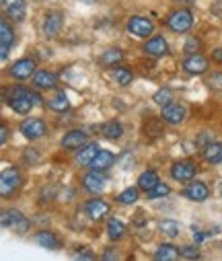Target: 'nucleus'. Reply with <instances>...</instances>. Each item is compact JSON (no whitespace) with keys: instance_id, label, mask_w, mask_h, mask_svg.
<instances>
[{"instance_id":"1","label":"nucleus","mask_w":222,"mask_h":261,"mask_svg":"<svg viewBox=\"0 0 222 261\" xmlns=\"http://www.w3.org/2000/svg\"><path fill=\"white\" fill-rule=\"evenodd\" d=\"M7 103L17 113H29L33 105H41V97L25 87H13L7 95Z\"/></svg>"},{"instance_id":"2","label":"nucleus","mask_w":222,"mask_h":261,"mask_svg":"<svg viewBox=\"0 0 222 261\" xmlns=\"http://www.w3.org/2000/svg\"><path fill=\"white\" fill-rule=\"evenodd\" d=\"M23 185V175L19 169L9 167L0 173V198H9V195L17 193Z\"/></svg>"},{"instance_id":"3","label":"nucleus","mask_w":222,"mask_h":261,"mask_svg":"<svg viewBox=\"0 0 222 261\" xmlns=\"http://www.w3.org/2000/svg\"><path fill=\"white\" fill-rule=\"evenodd\" d=\"M0 226L11 228L17 234H23L29 230V220L19 210H5V212H0Z\"/></svg>"},{"instance_id":"4","label":"nucleus","mask_w":222,"mask_h":261,"mask_svg":"<svg viewBox=\"0 0 222 261\" xmlns=\"http://www.w3.org/2000/svg\"><path fill=\"white\" fill-rule=\"evenodd\" d=\"M167 27L175 33H187L193 27V15L185 9H179L167 17Z\"/></svg>"},{"instance_id":"5","label":"nucleus","mask_w":222,"mask_h":261,"mask_svg":"<svg viewBox=\"0 0 222 261\" xmlns=\"http://www.w3.org/2000/svg\"><path fill=\"white\" fill-rule=\"evenodd\" d=\"M0 9H3V13L15 23H21L27 15V3L25 0H0Z\"/></svg>"},{"instance_id":"6","label":"nucleus","mask_w":222,"mask_h":261,"mask_svg":"<svg viewBox=\"0 0 222 261\" xmlns=\"http://www.w3.org/2000/svg\"><path fill=\"white\" fill-rule=\"evenodd\" d=\"M45 123L43 119L39 117H31V119H25L21 123V134L27 138V140H37V138H43L45 136Z\"/></svg>"},{"instance_id":"7","label":"nucleus","mask_w":222,"mask_h":261,"mask_svg":"<svg viewBox=\"0 0 222 261\" xmlns=\"http://www.w3.org/2000/svg\"><path fill=\"white\" fill-rule=\"evenodd\" d=\"M128 31L132 35H136V37H148V35H153V31H155V23L151 19H146V17L136 15V17H132L128 21Z\"/></svg>"},{"instance_id":"8","label":"nucleus","mask_w":222,"mask_h":261,"mask_svg":"<svg viewBox=\"0 0 222 261\" xmlns=\"http://www.w3.org/2000/svg\"><path fill=\"white\" fill-rule=\"evenodd\" d=\"M185 115H187V109H185L181 103H173V101L167 103V105H163V111H161L163 121H167V123H171V125L183 123Z\"/></svg>"},{"instance_id":"9","label":"nucleus","mask_w":222,"mask_h":261,"mask_svg":"<svg viewBox=\"0 0 222 261\" xmlns=\"http://www.w3.org/2000/svg\"><path fill=\"white\" fill-rule=\"evenodd\" d=\"M15 43V31L13 27L0 17V60H5Z\"/></svg>"},{"instance_id":"10","label":"nucleus","mask_w":222,"mask_h":261,"mask_svg":"<svg viewBox=\"0 0 222 261\" xmlns=\"http://www.w3.org/2000/svg\"><path fill=\"white\" fill-rule=\"evenodd\" d=\"M35 70H37L35 60H31V58H23V60H19V62L13 64L9 72H11V76L17 79V81H25V79L33 76Z\"/></svg>"},{"instance_id":"11","label":"nucleus","mask_w":222,"mask_h":261,"mask_svg":"<svg viewBox=\"0 0 222 261\" xmlns=\"http://www.w3.org/2000/svg\"><path fill=\"white\" fill-rule=\"evenodd\" d=\"M195 173H198V167L191 161H179L171 167V177L175 181H191L195 177Z\"/></svg>"},{"instance_id":"12","label":"nucleus","mask_w":222,"mask_h":261,"mask_svg":"<svg viewBox=\"0 0 222 261\" xmlns=\"http://www.w3.org/2000/svg\"><path fill=\"white\" fill-rule=\"evenodd\" d=\"M105 183H107V179H105L103 171H91L83 177V187L89 193H101L105 189Z\"/></svg>"},{"instance_id":"13","label":"nucleus","mask_w":222,"mask_h":261,"mask_svg":"<svg viewBox=\"0 0 222 261\" xmlns=\"http://www.w3.org/2000/svg\"><path fill=\"white\" fill-rule=\"evenodd\" d=\"M183 70L187 74H204L208 70V60L200 54H189L183 60Z\"/></svg>"},{"instance_id":"14","label":"nucleus","mask_w":222,"mask_h":261,"mask_svg":"<svg viewBox=\"0 0 222 261\" xmlns=\"http://www.w3.org/2000/svg\"><path fill=\"white\" fill-rule=\"evenodd\" d=\"M89 140L87 132L83 129H70V132L62 138V148H68V150H79L81 146H85Z\"/></svg>"},{"instance_id":"15","label":"nucleus","mask_w":222,"mask_h":261,"mask_svg":"<svg viewBox=\"0 0 222 261\" xmlns=\"http://www.w3.org/2000/svg\"><path fill=\"white\" fill-rule=\"evenodd\" d=\"M144 51H146L148 56H151V58H163V56H167V54H169V45H167L165 37L157 35V37H151V39L146 41Z\"/></svg>"},{"instance_id":"16","label":"nucleus","mask_w":222,"mask_h":261,"mask_svg":"<svg viewBox=\"0 0 222 261\" xmlns=\"http://www.w3.org/2000/svg\"><path fill=\"white\" fill-rule=\"evenodd\" d=\"M183 195H185V198H189L191 202H204V200H208L210 189H208V185L202 183V181H191V183L185 187Z\"/></svg>"},{"instance_id":"17","label":"nucleus","mask_w":222,"mask_h":261,"mask_svg":"<svg viewBox=\"0 0 222 261\" xmlns=\"http://www.w3.org/2000/svg\"><path fill=\"white\" fill-rule=\"evenodd\" d=\"M62 23H64L62 13H58V11L47 13L45 19H43V33H45L47 37H56V35L60 33V29H62Z\"/></svg>"},{"instance_id":"18","label":"nucleus","mask_w":222,"mask_h":261,"mask_svg":"<svg viewBox=\"0 0 222 261\" xmlns=\"http://www.w3.org/2000/svg\"><path fill=\"white\" fill-rule=\"evenodd\" d=\"M85 212L89 214V218L91 220H101V218H105L107 214H109V206L103 202V200H89L87 204H85Z\"/></svg>"},{"instance_id":"19","label":"nucleus","mask_w":222,"mask_h":261,"mask_svg":"<svg viewBox=\"0 0 222 261\" xmlns=\"http://www.w3.org/2000/svg\"><path fill=\"white\" fill-rule=\"evenodd\" d=\"M33 85L37 89L47 91V89H54L58 85V76L54 72H50V70H35L33 72Z\"/></svg>"},{"instance_id":"20","label":"nucleus","mask_w":222,"mask_h":261,"mask_svg":"<svg viewBox=\"0 0 222 261\" xmlns=\"http://www.w3.org/2000/svg\"><path fill=\"white\" fill-rule=\"evenodd\" d=\"M113 161H115V154L111 152V150H101L99 148V152L95 154V159L91 161V171H107L111 165H113Z\"/></svg>"},{"instance_id":"21","label":"nucleus","mask_w":222,"mask_h":261,"mask_svg":"<svg viewBox=\"0 0 222 261\" xmlns=\"http://www.w3.org/2000/svg\"><path fill=\"white\" fill-rule=\"evenodd\" d=\"M97 152H99V146H97L95 142L85 144V146H81V148H79V152H77V163H79V165H83V167H89Z\"/></svg>"},{"instance_id":"22","label":"nucleus","mask_w":222,"mask_h":261,"mask_svg":"<svg viewBox=\"0 0 222 261\" xmlns=\"http://www.w3.org/2000/svg\"><path fill=\"white\" fill-rule=\"evenodd\" d=\"M35 239H37V243H39L41 247H45V249H50V251H56V249L62 247V241H60L58 234H54L52 230H39Z\"/></svg>"},{"instance_id":"23","label":"nucleus","mask_w":222,"mask_h":261,"mask_svg":"<svg viewBox=\"0 0 222 261\" xmlns=\"http://www.w3.org/2000/svg\"><path fill=\"white\" fill-rule=\"evenodd\" d=\"M204 161L210 163V165L222 163V144L220 142H210L208 146H204Z\"/></svg>"},{"instance_id":"24","label":"nucleus","mask_w":222,"mask_h":261,"mask_svg":"<svg viewBox=\"0 0 222 261\" xmlns=\"http://www.w3.org/2000/svg\"><path fill=\"white\" fill-rule=\"evenodd\" d=\"M177 257H179V249L175 245H171V243H163L155 251V259H159V261H173Z\"/></svg>"},{"instance_id":"25","label":"nucleus","mask_w":222,"mask_h":261,"mask_svg":"<svg viewBox=\"0 0 222 261\" xmlns=\"http://www.w3.org/2000/svg\"><path fill=\"white\" fill-rule=\"evenodd\" d=\"M124 234H126L124 222L117 220V218H109V222H107V237H109L111 241H119Z\"/></svg>"},{"instance_id":"26","label":"nucleus","mask_w":222,"mask_h":261,"mask_svg":"<svg viewBox=\"0 0 222 261\" xmlns=\"http://www.w3.org/2000/svg\"><path fill=\"white\" fill-rule=\"evenodd\" d=\"M103 136L109 138V140H117L124 136V125L119 121H107L103 125Z\"/></svg>"},{"instance_id":"27","label":"nucleus","mask_w":222,"mask_h":261,"mask_svg":"<svg viewBox=\"0 0 222 261\" xmlns=\"http://www.w3.org/2000/svg\"><path fill=\"white\" fill-rule=\"evenodd\" d=\"M159 183V175L155 171H144L140 177H138V187L148 191V189H153L155 185Z\"/></svg>"},{"instance_id":"28","label":"nucleus","mask_w":222,"mask_h":261,"mask_svg":"<svg viewBox=\"0 0 222 261\" xmlns=\"http://www.w3.org/2000/svg\"><path fill=\"white\" fill-rule=\"evenodd\" d=\"M113 76H115V81H117L121 87H128V85L134 81V72H132V68H128V66H115V68H113Z\"/></svg>"},{"instance_id":"29","label":"nucleus","mask_w":222,"mask_h":261,"mask_svg":"<svg viewBox=\"0 0 222 261\" xmlns=\"http://www.w3.org/2000/svg\"><path fill=\"white\" fill-rule=\"evenodd\" d=\"M121 60H124V54L117 47H111V49L103 51V56H101V62L105 64V66H117Z\"/></svg>"},{"instance_id":"30","label":"nucleus","mask_w":222,"mask_h":261,"mask_svg":"<svg viewBox=\"0 0 222 261\" xmlns=\"http://www.w3.org/2000/svg\"><path fill=\"white\" fill-rule=\"evenodd\" d=\"M47 105H50V109L52 111H66L68 107H70V101H68V97L64 95V93H56L50 101H47Z\"/></svg>"},{"instance_id":"31","label":"nucleus","mask_w":222,"mask_h":261,"mask_svg":"<svg viewBox=\"0 0 222 261\" xmlns=\"http://www.w3.org/2000/svg\"><path fill=\"white\" fill-rule=\"evenodd\" d=\"M134 202H138V189L136 187H128L126 191H121L117 195V204L119 206H132Z\"/></svg>"},{"instance_id":"32","label":"nucleus","mask_w":222,"mask_h":261,"mask_svg":"<svg viewBox=\"0 0 222 261\" xmlns=\"http://www.w3.org/2000/svg\"><path fill=\"white\" fill-rule=\"evenodd\" d=\"M159 230L163 232V234H167V237H177L179 234V224L175 222V220H161L159 222Z\"/></svg>"},{"instance_id":"33","label":"nucleus","mask_w":222,"mask_h":261,"mask_svg":"<svg viewBox=\"0 0 222 261\" xmlns=\"http://www.w3.org/2000/svg\"><path fill=\"white\" fill-rule=\"evenodd\" d=\"M171 193V189H169V185H165V183H157L153 189H148V198L151 200H157V198H165V195H169Z\"/></svg>"},{"instance_id":"34","label":"nucleus","mask_w":222,"mask_h":261,"mask_svg":"<svg viewBox=\"0 0 222 261\" xmlns=\"http://www.w3.org/2000/svg\"><path fill=\"white\" fill-rule=\"evenodd\" d=\"M173 101V93H171V89H159L157 93H155V103L157 105H167V103H171Z\"/></svg>"},{"instance_id":"35","label":"nucleus","mask_w":222,"mask_h":261,"mask_svg":"<svg viewBox=\"0 0 222 261\" xmlns=\"http://www.w3.org/2000/svg\"><path fill=\"white\" fill-rule=\"evenodd\" d=\"M206 85L214 91H222V72H214L206 79Z\"/></svg>"},{"instance_id":"36","label":"nucleus","mask_w":222,"mask_h":261,"mask_svg":"<svg viewBox=\"0 0 222 261\" xmlns=\"http://www.w3.org/2000/svg\"><path fill=\"white\" fill-rule=\"evenodd\" d=\"M200 39L198 37H187V41H185V45H183V51L189 56V54H198V49H200Z\"/></svg>"},{"instance_id":"37","label":"nucleus","mask_w":222,"mask_h":261,"mask_svg":"<svg viewBox=\"0 0 222 261\" xmlns=\"http://www.w3.org/2000/svg\"><path fill=\"white\" fill-rule=\"evenodd\" d=\"M179 255L185 257V259H198V257H200V251H198V247L187 245V247H183V249L179 251Z\"/></svg>"},{"instance_id":"38","label":"nucleus","mask_w":222,"mask_h":261,"mask_svg":"<svg viewBox=\"0 0 222 261\" xmlns=\"http://www.w3.org/2000/svg\"><path fill=\"white\" fill-rule=\"evenodd\" d=\"M212 60L218 62V64H222V47H216V49L212 51Z\"/></svg>"},{"instance_id":"39","label":"nucleus","mask_w":222,"mask_h":261,"mask_svg":"<svg viewBox=\"0 0 222 261\" xmlns=\"http://www.w3.org/2000/svg\"><path fill=\"white\" fill-rule=\"evenodd\" d=\"M77 257H79V259H93L95 255H93L89 249H83V253H77Z\"/></svg>"},{"instance_id":"40","label":"nucleus","mask_w":222,"mask_h":261,"mask_svg":"<svg viewBox=\"0 0 222 261\" xmlns=\"http://www.w3.org/2000/svg\"><path fill=\"white\" fill-rule=\"evenodd\" d=\"M7 136H9V132H7V127H3V125H0V146H3V144L7 142Z\"/></svg>"},{"instance_id":"41","label":"nucleus","mask_w":222,"mask_h":261,"mask_svg":"<svg viewBox=\"0 0 222 261\" xmlns=\"http://www.w3.org/2000/svg\"><path fill=\"white\" fill-rule=\"evenodd\" d=\"M103 259H115V253H109V249H107V253L103 255Z\"/></svg>"},{"instance_id":"42","label":"nucleus","mask_w":222,"mask_h":261,"mask_svg":"<svg viewBox=\"0 0 222 261\" xmlns=\"http://www.w3.org/2000/svg\"><path fill=\"white\" fill-rule=\"evenodd\" d=\"M220 193H222V181H220Z\"/></svg>"}]
</instances>
